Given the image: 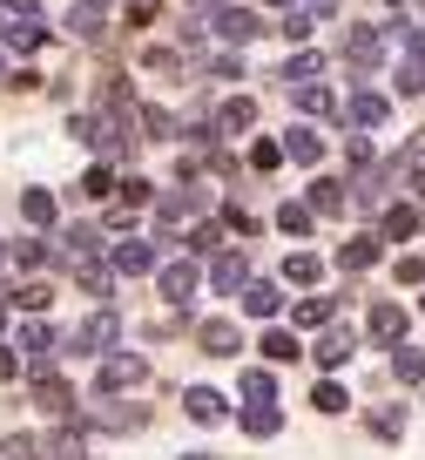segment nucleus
Masks as SVG:
<instances>
[{
  "instance_id": "f257e3e1",
  "label": "nucleus",
  "mask_w": 425,
  "mask_h": 460,
  "mask_svg": "<svg viewBox=\"0 0 425 460\" xmlns=\"http://www.w3.org/2000/svg\"><path fill=\"white\" fill-rule=\"evenodd\" d=\"M122 339V318L108 312V305H101L95 318H88V325H74L68 339H61V352H88V359H108V345Z\"/></svg>"
},
{
  "instance_id": "f03ea898",
  "label": "nucleus",
  "mask_w": 425,
  "mask_h": 460,
  "mask_svg": "<svg viewBox=\"0 0 425 460\" xmlns=\"http://www.w3.org/2000/svg\"><path fill=\"white\" fill-rule=\"evenodd\" d=\"M344 61H351L358 75H371L385 61V28H371V21H351L344 28Z\"/></svg>"
},
{
  "instance_id": "7ed1b4c3",
  "label": "nucleus",
  "mask_w": 425,
  "mask_h": 460,
  "mask_svg": "<svg viewBox=\"0 0 425 460\" xmlns=\"http://www.w3.org/2000/svg\"><path fill=\"white\" fill-rule=\"evenodd\" d=\"M142 379H149V366H142L135 352H108L101 373H95V393H101V400H115L122 386H142Z\"/></svg>"
},
{
  "instance_id": "20e7f679",
  "label": "nucleus",
  "mask_w": 425,
  "mask_h": 460,
  "mask_svg": "<svg viewBox=\"0 0 425 460\" xmlns=\"http://www.w3.org/2000/svg\"><path fill=\"white\" fill-rule=\"evenodd\" d=\"M210 21H216V34H223V41H230V48H250V41H256V34H264V21H256V14H250V7H237V0H223V7H216V14H210Z\"/></svg>"
},
{
  "instance_id": "39448f33",
  "label": "nucleus",
  "mask_w": 425,
  "mask_h": 460,
  "mask_svg": "<svg viewBox=\"0 0 425 460\" xmlns=\"http://www.w3.org/2000/svg\"><path fill=\"white\" fill-rule=\"evenodd\" d=\"M108 271H115V278H142V271H156V244H149V237H122V244L108 251Z\"/></svg>"
},
{
  "instance_id": "423d86ee",
  "label": "nucleus",
  "mask_w": 425,
  "mask_h": 460,
  "mask_svg": "<svg viewBox=\"0 0 425 460\" xmlns=\"http://www.w3.org/2000/svg\"><path fill=\"white\" fill-rule=\"evenodd\" d=\"M196 291H203V271H196L189 258L162 264V298H169V305H183V312H189V305H196Z\"/></svg>"
},
{
  "instance_id": "0eeeda50",
  "label": "nucleus",
  "mask_w": 425,
  "mask_h": 460,
  "mask_svg": "<svg viewBox=\"0 0 425 460\" xmlns=\"http://www.w3.org/2000/svg\"><path fill=\"white\" fill-rule=\"evenodd\" d=\"M351 352H358V332H351V325H325V339L311 345V359L325 366V373H338V366L351 359Z\"/></svg>"
},
{
  "instance_id": "6e6552de",
  "label": "nucleus",
  "mask_w": 425,
  "mask_h": 460,
  "mask_svg": "<svg viewBox=\"0 0 425 460\" xmlns=\"http://www.w3.org/2000/svg\"><path fill=\"white\" fill-rule=\"evenodd\" d=\"M405 332H412V312H405V305H392V298L371 305V339H378V345H405Z\"/></svg>"
},
{
  "instance_id": "1a4fd4ad",
  "label": "nucleus",
  "mask_w": 425,
  "mask_h": 460,
  "mask_svg": "<svg viewBox=\"0 0 425 460\" xmlns=\"http://www.w3.org/2000/svg\"><path fill=\"white\" fill-rule=\"evenodd\" d=\"M203 203H210V197H203L196 183H183V190H162V197H156V217H162V224H183V217H203Z\"/></svg>"
},
{
  "instance_id": "9d476101",
  "label": "nucleus",
  "mask_w": 425,
  "mask_h": 460,
  "mask_svg": "<svg viewBox=\"0 0 425 460\" xmlns=\"http://www.w3.org/2000/svg\"><path fill=\"white\" fill-rule=\"evenodd\" d=\"M14 345H21V352H28V359H34V373H48V359H55V352H61V339H55V332L41 325V318H28Z\"/></svg>"
},
{
  "instance_id": "9b49d317",
  "label": "nucleus",
  "mask_w": 425,
  "mask_h": 460,
  "mask_svg": "<svg viewBox=\"0 0 425 460\" xmlns=\"http://www.w3.org/2000/svg\"><path fill=\"white\" fill-rule=\"evenodd\" d=\"M183 406H189V420H196V427H223V420H230V406H223V393H216V386H189Z\"/></svg>"
},
{
  "instance_id": "f8f14e48",
  "label": "nucleus",
  "mask_w": 425,
  "mask_h": 460,
  "mask_svg": "<svg viewBox=\"0 0 425 460\" xmlns=\"http://www.w3.org/2000/svg\"><path fill=\"white\" fill-rule=\"evenodd\" d=\"M385 115H392V102H385V95H371V88H358V95L344 102V122H351V129H378Z\"/></svg>"
},
{
  "instance_id": "ddd939ff",
  "label": "nucleus",
  "mask_w": 425,
  "mask_h": 460,
  "mask_svg": "<svg viewBox=\"0 0 425 460\" xmlns=\"http://www.w3.org/2000/svg\"><path fill=\"white\" fill-rule=\"evenodd\" d=\"M196 345L203 352H210V359H237V325H230V318H203V332H196Z\"/></svg>"
},
{
  "instance_id": "4468645a",
  "label": "nucleus",
  "mask_w": 425,
  "mask_h": 460,
  "mask_svg": "<svg viewBox=\"0 0 425 460\" xmlns=\"http://www.w3.org/2000/svg\"><path fill=\"white\" fill-rule=\"evenodd\" d=\"M61 258H68V264L101 258V230L95 224H68V230H61Z\"/></svg>"
},
{
  "instance_id": "2eb2a0df",
  "label": "nucleus",
  "mask_w": 425,
  "mask_h": 460,
  "mask_svg": "<svg viewBox=\"0 0 425 460\" xmlns=\"http://www.w3.org/2000/svg\"><path fill=\"white\" fill-rule=\"evenodd\" d=\"M210 285H216V291H243V285H250V258H243V251H216Z\"/></svg>"
},
{
  "instance_id": "dca6fc26",
  "label": "nucleus",
  "mask_w": 425,
  "mask_h": 460,
  "mask_svg": "<svg viewBox=\"0 0 425 460\" xmlns=\"http://www.w3.org/2000/svg\"><path fill=\"white\" fill-rule=\"evenodd\" d=\"M385 258V244H378V237H344V244H338V271H371V264H378Z\"/></svg>"
},
{
  "instance_id": "f3484780",
  "label": "nucleus",
  "mask_w": 425,
  "mask_h": 460,
  "mask_svg": "<svg viewBox=\"0 0 425 460\" xmlns=\"http://www.w3.org/2000/svg\"><path fill=\"white\" fill-rule=\"evenodd\" d=\"M412 230H419V203H385V217H378V230H371V237H412Z\"/></svg>"
},
{
  "instance_id": "a211bd4d",
  "label": "nucleus",
  "mask_w": 425,
  "mask_h": 460,
  "mask_svg": "<svg viewBox=\"0 0 425 460\" xmlns=\"http://www.w3.org/2000/svg\"><path fill=\"white\" fill-rule=\"evenodd\" d=\"M34 406H41V413H61V420H68V413H74V393L61 386L55 373H41V379H34Z\"/></svg>"
},
{
  "instance_id": "6ab92c4d",
  "label": "nucleus",
  "mask_w": 425,
  "mask_h": 460,
  "mask_svg": "<svg viewBox=\"0 0 425 460\" xmlns=\"http://www.w3.org/2000/svg\"><path fill=\"white\" fill-rule=\"evenodd\" d=\"M243 312H250V318H277L283 312V291L264 285V278H250V285H243Z\"/></svg>"
},
{
  "instance_id": "aec40b11",
  "label": "nucleus",
  "mask_w": 425,
  "mask_h": 460,
  "mask_svg": "<svg viewBox=\"0 0 425 460\" xmlns=\"http://www.w3.org/2000/svg\"><path fill=\"white\" fill-rule=\"evenodd\" d=\"M250 122H256V102H250V95H230L223 109H216V122H210V129H230V136H243Z\"/></svg>"
},
{
  "instance_id": "412c9836",
  "label": "nucleus",
  "mask_w": 425,
  "mask_h": 460,
  "mask_svg": "<svg viewBox=\"0 0 425 460\" xmlns=\"http://www.w3.org/2000/svg\"><path fill=\"white\" fill-rule=\"evenodd\" d=\"M392 379L398 386H425V352L419 345H392Z\"/></svg>"
},
{
  "instance_id": "4be33fe9",
  "label": "nucleus",
  "mask_w": 425,
  "mask_h": 460,
  "mask_svg": "<svg viewBox=\"0 0 425 460\" xmlns=\"http://www.w3.org/2000/svg\"><path fill=\"white\" fill-rule=\"evenodd\" d=\"M277 427H283V413H277L270 400H250V406H243V433H250V440H270Z\"/></svg>"
},
{
  "instance_id": "5701e85b",
  "label": "nucleus",
  "mask_w": 425,
  "mask_h": 460,
  "mask_svg": "<svg viewBox=\"0 0 425 460\" xmlns=\"http://www.w3.org/2000/svg\"><path fill=\"white\" fill-rule=\"evenodd\" d=\"M95 400H101V393H95ZM142 420H149L142 406H115V400L95 406V427H108V433H128V427H142Z\"/></svg>"
},
{
  "instance_id": "b1692460",
  "label": "nucleus",
  "mask_w": 425,
  "mask_h": 460,
  "mask_svg": "<svg viewBox=\"0 0 425 460\" xmlns=\"http://www.w3.org/2000/svg\"><path fill=\"white\" fill-rule=\"evenodd\" d=\"M256 345H264V359H270V366H291V359L304 352V345H298V332H283V325H270Z\"/></svg>"
},
{
  "instance_id": "393cba45",
  "label": "nucleus",
  "mask_w": 425,
  "mask_h": 460,
  "mask_svg": "<svg viewBox=\"0 0 425 460\" xmlns=\"http://www.w3.org/2000/svg\"><path fill=\"white\" fill-rule=\"evenodd\" d=\"M317 75H325V55H311V48H298V55H291V61H283V88H291V82H317Z\"/></svg>"
},
{
  "instance_id": "a878e982",
  "label": "nucleus",
  "mask_w": 425,
  "mask_h": 460,
  "mask_svg": "<svg viewBox=\"0 0 425 460\" xmlns=\"http://www.w3.org/2000/svg\"><path fill=\"white\" fill-rule=\"evenodd\" d=\"M21 217H28L34 230H55V197H48V190H21Z\"/></svg>"
},
{
  "instance_id": "bb28decb",
  "label": "nucleus",
  "mask_w": 425,
  "mask_h": 460,
  "mask_svg": "<svg viewBox=\"0 0 425 460\" xmlns=\"http://www.w3.org/2000/svg\"><path fill=\"white\" fill-rule=\"evenodd\" d=\"M48 454H55V460H95V447H88V433H82V427H61Z\"/></svg>"
},
{
  "instance_id": "cd10ccee",
  "label": "nucleus",
  "mask_w": 425,
  "mask_h": 460,
  "mask_svg": "<svg viewBox=\"0 0 425 460\" xmlns=\"http://www.w3.org/2000/svg\"><path fill=\"white\" fill-rule=\"evenodd\" d=\"M311 217H344V183H311Z\"/></svg>"
},
{
  "instance_id": "c85d7f7f",
  "label": "nucleus",
  "mask_w": 425,
  "mask_h": 460,
  "mask_svg": "<svg viewBox=\"0 0 425 460\" xmlns=\"http://www.w3.org/2000/svg\"><path fill=\"white\" fill-rule=\"evenodd\" d=\"M283 156H291V163H317V156H325L317 129H291V136H283Z\"/></svg>"
},
{
  "instance_id": "c756f323",
  "label": "nucleus",
  "mask_w": 425,
  "mask_h": 460,
  "mask_svg": "<svg viewBox=\"0 0 425 460\" xmlns=\"http://www.w3.org/2000/svg\"><path fill=\"white\" fill-rule=\"evenodd\" d=\"M68 34H74V41H101V7H88V0L68 7Z\"/></svg>"
},
{
  "instance_id": "7c9ffc66",
  "label": "nucleus",
  "mask_w": 425,
  "mask_h": 460,
  "mask_svg": "<svg viewBox=\"0 0 425 460\" xmlns=\"http://www.w3.org/2000/svg\"><path fill=\"white\" fill-rule=\"evenodd\" d=\"M325 278V264L311 258V251H291V264H283V285H317Z\"/></svg>"
},
{
  "instance_id": "2f4dec72",
  "label": "nucleus",
  "mask_w": 425,
  "mask_h": 460,
  "mask_svg": "<svg viewBox=\"0 0 425 460\" xmlns=\"http://www.w3.org/2000/svg\"><path fill=\"white\" fill-rule=\"evenodd\" d=\"M74 278H82V291H95V298H108V285H115V271L101 258H88V264H74Z\"/></svg>"
},
{
  "instance_id": "473e14b6",
  "label": "nucleus",
  "mask_w": 425,
  "mask_h": 460,
  "mask_svg": "<svg viewBox=\"0 0 425 460\" xmlns=\"http://www.w3.org/2000/svg\"><path fill=\"white\" fill-rule=\"evenodd\" d=\"M298 109H304V115H331V109H338V95H331L325 82H304V88H298Z\"/></svg>"
},
{
  "instance_id": "72a5a7b5",
  "label": "nucleus",
  "mask_w": 425,
  "mask_h": 460,
  "mask_svg": "<svg viewBox=\"0 0 425 460\" xmlns=\"http://www.w3.org/2000/svg\"><path fill=\"white\" fill-rule=\"evenodd\" d=\"M135 122H142V136H156V143H169V136H176L169 109H135Z\"/></svg>"
},
{
  "instance_id": "f704fd0d",
  "label": "nucleus",
  "mask_w": 425,
  "mask_h": 460,
  "mask_svg": "<svg viewBox=\"0 0 425 460\" xmlns=\"http://www.w3.org/2000/svg\"><path fill=\"white\" fill-rule=\"evenodd\" d=\"M237 386H243V400H277V379H270L264 366H250V373H243Z\"/></svg>"
},
{
  "instance_id": "c9c22d12",
  "label": "nucleus",
  "mask_w": 425,
  "mask_h": 460,
  "mask_svg": "<svg viewBox=\"0 0 425 460\" xmlns=\"http://www.w3.org/2000/svg\"><path fill=\"white\" fill-rule=\"evenodd\" d=\"M7 298H14L21 312H48V298H55V291H48L41 278H28V285H21V291H7Z\"/></svg>"
},
{
  "instance_id": "e433bc0d",
  "label": "nucleus",
  "mask_w": 425,
  "mask_h": 460,
  "mask_svg": "<svg viewBox=\"0 0 425 460\" xmlns=\"http://www.w3.org/2000/svg\"><path fill=\"white\" fill-rule=\"evenodd\" d=\"M371 433H378V440H398V433H405V406H378V413H371Z\"/></svg>"
},
{
  "instance_id": "4c0bfd02",
  "label": "nucleus",
  "mask_w": 425,
  "mask_h": 460,
  "mask_svg": "<svg viewBox=\"0 0 425 460\" xmlns=\"http://www.w3.org/2000/svg\"><path fill=\"white\" fill-rule=\"evenodd\" d=\"M115 190H122V217H128V210H142V203H156L149 176H128V183H115Z\"/></svg>"
},
{
  "instance_id": "58836bf2",
  "label": "nucleus",
  "mask_w": 425,
  "mask_h": 460,
  "mask_svg": "<svg viewBox=\"0 0 425 460\" xmlns=\"http://www.w3.org/2000/svg\"><path fill=\"white\" fill-rule=\"evenodd\" d=\"M311 406H317V413H344V406H351V393H344L338 379H325V386L311 393Z\"/></svg>"
},
{
  "instance_id": "ea45409f",
  "label": "nucleus",
  "mask_w": 425,
  "mask_h": 460,
  "mask_svg": "<svg viewBox=\"0 0 425 460\" xmlns=\"http://www.w3.org/2000/svg\"><path fill=\"white\" fill-rule=\"evenodd\" d=\"M398 95H425V61L419 55L398 61Z\"/></svg>"
},
{
  "instance_id": "a19ab883",
  "label": "nucleus",
  "mask_w": 425,
  "mask_h": 460,
  "mask_svg": "<svg viewBox=\"0 0 425 460\" xmlns=\"http://www.w3.org/2000/svg\"><path fill=\"white\" fill-rule=\"evenodd\" d=\"M277 163H283V143L277 136H256L250 143V170H277Z\"/></svg>"
},
{
  "instance_id": "79ce46f5",
  "label": "nucleus",
  "mask_w": 425,
  "mask_h": 460,
  "mask_svg": "<svg viewBox=\"0 0 425 460\" xmlns=\"http://www.w3.org/2000/svg\"><path fill=\"white\" fill-rule=\"evenodd\" d=\"M189 251H203V258H210V251H223V224H210V217H203V224L189 230Z\"/></svg>"
},
{
  "instance_id": "37998d69",
  "label": "nucleus",
  "mask_w": 425,
  "mask_h": 460,
  "mask_svg": "<svg viewBox=\"0 0 425 460\" xmlns=\"http://www.w3.org/2000/svg\"><path fill=\"white\" fill-rule=\"evenodd\" d=\"M277 230H283V237H304V230H311V210H304V203H283V210H277Z\"/></svg>"
},
{
  "instance_id": "c03bdc74",
  "label": "nucleus",
  "mask_w": 425,
  "mask_h": 460,
  "mask_svg": "<svg viewBox=\"0 0 425 460\" xmlns=\"http://www.w3.org/2000/svg\"><path fill=\"white\" fill-rule=\"evenodd\" d=\"M277 28H283V41H298V48H304V41H311V28H317V21L304 14V7H291V21H277Z\"/></svg>"
},
{
  "instance_id": "a18cd8bd",
  "label": "nucleus",
  "mask_w": 425,
  "mask_h": 460,
  "mask_svg": "<svg viewBox=\"0 0 425 460\" xmlns=\"http://www.w3.org/2000/svg\"><path fill=\"white\" fill-rule=\"evenodd\" d=\"M82 190H88V197H115V170H108V163H95V170L82 176Z\"/></svg>"
},
{
  "instance_id": "49530a36",
  "label": "nucleus",
  "mask_w": 425,
  "mask_h": 460,
  "mask_svg": "<svg viewBox=\"0 0 425 460\" xmlns=\"http://www.w3.org/2000/svg\"><path fill=\"white\" fill-rule=\"evenodd\" d=\"M122 14H128V28H149L162 14V0H122Z\"/></svg>"
},
{
  "instance_id": "de8ad7c7",
  "label": "nucleus",
  "mask_w": 425,
  "mask_h": 460,
  "mask_svg": "<svg viewBox=\"0 0 425 460\" xmlns=\"http://www.w3.org/2000/svg\"><path fill=\"white\" fill-rule=\"evenodd\" d=\"M14 264H21V271H34V264H48V244H41V237H21V244H14Z\"/></svg>"
},
{
  "instance_id": "09e8293b",
  "label": "nucleus",
  "mask_w": 425,
  "mask_h": 460,
  "mask_svg": "<svg viewBox=\"0 0 425 460\" xmlns=\"http://www.w3.org/2000/svg\"><path fill=\"white\" fill-rule=\"evenodd\" d=\"M298 325H331V298H304L298 305ZM291 325V332H298Z\"/></svg>"
},
{
  "instance_id": "8fccbe9b",
  "label": "nucleus",
  "mask_w": 425,
  "mask_h": 460,
  "mask_svg": "<svg viewBox=\"0 0 425 460\" xmlns=\"http://www.w3.org/2000/svg\"><path fill=\"white\" fill-rule=\"evenodd\" d=\"M142 68H156V75H176V68H183V55H176V48H149V55H142Z\"/></svg>"
},
{
  "instance_id": "3c124183",
  "label": "nucleus",
  "mask_w": 425,
  "mask_h": 460,
  "mask_svg": "<svg viewBox=\"0 0 425 460\" xmlns=\"http://www.w3.org/2000/svg\"><path fill=\"white\" fill-rule=\"evenodd\" d=\"M7 48H14V55H34V48H41V28H14V34H7Z\"/></svg>"
},
{
  "instance_id": "603ef678",
  "label": "nucleus",
  "mask_w": 425,
  "mask_h": 460,
  "mask_svg": "<svg viewBox=\"0 0 425 460\" xmlns=\"http://www.w3.org/2000/svg\"><path fill=\"white\" fill-rule=\"evenodd\" d=\"M7 454H14V460H48V447H41V440H28V433H21V440H7Z\"/></svg>"
},
{
  "instance_id": "864d4df0",
  "label": "nucleus",
  "mask_w": 425,
  "mask_h": 460,
  "mask_svg": "<svg viewBox=\"0 0 425 460\" xmlns=\"http://www.w3.org/2000/svg\"><path fill=\"white\" fill-rule=\"evenodd\" d=\"M398 285H425V258H398Z\"/></svg>"
},
{
  "instance_id": "5fc2aeb1",
  "label": "nucleus",
  "mask_w": 425,
  "mask_h": 460,
  "mask_svg": "<svg viewBox=\"0 0 425 460\" xmlns=\"http://www.w3.org/2000/svg\"><path fill=\"white\" fill-rule=\"evenodd\" d=\"M0 14H21V21H34V14H41V0H0Z\"/></svg>"
},
{
  "instance_id": "6e6d98bb",
  "label": "nucleus",
  "mask_w": 425,
  "mask_h": 460,
  "mask_svg": "<svg viewBox=\"0 0 425 460\" xmlns=\"http://www.w3.org/2000/svg\"><path fill=\"white\" fill-rule=\"evenodd\" d=\"M405 48H412V55L425 61V21H405Z\"/></svg>"
},
{
  "instance_id": "4d7b16f0",
  "label": "nucleus",
  "mask_w": 425,
  "mask_h": 460,
  "mask_svg": "<svg viewBox=\"0 0 425 460\" xmlns=\"http://www.w3.org/2000/svg\"><path fill=\"white\" fill-rule=\"evenodd\" d=\"M21 373V352H14V345H0V379H14Z\"/></svg>"
},
{
  "instance_id": "13d9d810",
  "label": "nucleus",
  "mask_w": 425,
  "mask_h": 460,
  "mask_svg": "<svg viewBox=\"0 0 425 460\" xmlns=\"http://www.w3.org/2000/svg\"><path fill=\"white\" fill-rule=\"evenodd\" d=\"M216 7H223V0H196V14H216Z\"/></svg>"
},
{
  "instance_id": "bf43d9fd",
  "label": "nucleus",
  "mask_w": 425,
  "mask_h": 460,
  "mask_svg": "<svg viewBox=\"0 0 425 460\" xmlns=\"http://www.w3.org/2000/svg\"><path fill=\"white\" fill-rule=\"evenodd\" d=\"M88 7H108V0H88Z\"/></svg>"
},
{
  "instance_id": "052dcab7",
  "label": "nucleus",
  "mask_w": 425,
  "mask_h": 460,
  "mask_svg": "<svg viewBox=\"0 0 425 460\" xmlns=\"http://www.w3.org/2000/svg\"><path fill=\"white\" fill-rule=\"evenodd\" d=\"M392 7H405V0H392Z\"/></svg>"
},
{
  "instance_id": "680f3d73",
  "label": "nucleus",
  "mask_w": 425,
  "mask_h": 460,
  "mask_svg": "<svg viewBox=\"0 0 425 460\" xmlns=\"http://www.w3.org/2000/svg\"><path fill=\"white\" fill-rule=\"evenodd\" d=\"M0 28H7V14H0Z\"/></svg>"
},
{
  "instance_id": "e2e57ef3",
  "label": "nucleus",
  "mask_w": 425,
  "mask_h": 460,
  "mask_svg": "<svg viewBox=\"0 0 425 460\" xmlns=\"http://www.w3.org/2000/svg\"><path fill=\"white\" fill-rule=\"evenodd\" d=\"M0 264H7V251H0Z\"/></svg>"
},
{
  "instance_id": "0e129e2a",
  "label": "nucleus",
  "mask_w": 425,
  "mask_h": 460,
  "mask_svg": "<svg viewBox=\"0 0 425 460\" xmlns=\"http://www.w3.org/2000/svg\"><path fill=\"white\" fill-rule=\"evenodd\" d=\"M0 68H7V61H0Z\"/></svg>"
}]
</instances>
